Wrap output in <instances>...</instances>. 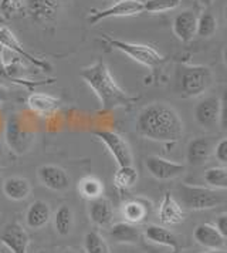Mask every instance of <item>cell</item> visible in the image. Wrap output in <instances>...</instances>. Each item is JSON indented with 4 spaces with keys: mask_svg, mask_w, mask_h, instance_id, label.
Masks as SVG:
<instances>
[{
    "mask_svg": "<svg viewBox=\"0 0 227 253\" xmlns=\"http://www.w3.org/2000/svg\"><path fill=\"white\" fill-rule=\"evenodd\" d=\"M223 61H225V64L227 66V47L223 50Z\"/></svg>",
    "mask_w": 227,
    "mask_h": 253,
    "instance_id": "cell-41",
    "label": "cell"
},
{
    "mask_svg": "<svg viewBox=\"0 0 227 253\" xmlns=\"http://www.w3.org/2000/svg\"><path fill=\"white\" fill-rule=\"evenodd\" d=\"M88 213H90L91 222L100 228H108L113 223L114 208L111 202L104 196L91 201Z\"/></svg>",
    "mask_w": 227,
    "mask_h": 253,
    "instance_id": "cell-19",
    "label": "cell"
},
{
    "mask_svg": "<svg viewBox=\"0 0 227 253\" xmlns=\"http://www.w3.org/2000/svg\"><path fill=\"white\" fill-rule=\"evenodd\" d=\"M145 238L148 241H151L152 243H156L160 246H166L170 248L173 252L179 251V242L178 238L170 232L169 229L159 226V225H149L145 228Z\"/></svg>",
    "mask_w": 227,
    "mask_h": 253,
    "instance_id": "cell-22",
    "label": "cell"
},
{
    "mask_svg": "<svg viewBox=\"0 0 227 253\" xmlns=\"http://www.w3.org/2000/svg\"><path fill=\"white\" fill-rule=\"evenodd\" d=\"M145 167L148 172L159 181H170L179 178L186 169L183 164L170 161L158 155H149L145 160Z\"/></svg>",
    "mask_w": 227,
    "mask_h": 253,
    "instance_id": "cell-11",
    "label": "cell"
},
{
    "mask_svg": "<svg viewBox=\"0 0 227 253\" xmlns=\"http://www.w3.org/2000/svg\"><path fill=\"white\" fill-rule=\"evenodd\" d=\"M136 182H138V171L132 165L118 167L116 172L114 173V185L121 191L132 188Z\"/></svg>",
    "mask_w": 227,
    "mask_h": 253,
    "instance_id": "cell-26",
    "label": "cell"
},
{
    "mask_svg": "<svg viewBox=\"0 0 227 253\" xmlns=\"http://www.w3.org/2000/svg\"><path fill=\"white\" fill-rule=\"evenodd\" d=\"M7 90L4 88V87H1L0 85V103H3V101H6L7 100Z\"/></svg>",
    "mask_w": 227,
    "mask_h": 253,
    "instance_id": "cell-38",
    "label": "cell"
},
{
    "mask_svg": "<svg viewBox=\"0 0 227 253\" xmlns=\"http://www.w3.org/2000/svg\"><path fill=\"white\" fill-rule=\"evenodd\" d=\"M110 236L116 243H136L141 238V232L134 223L119 222V223L113 225V228L110 230Z\"/></svg>",
    "mask_w": 227,
    "mask_h": 253,
    "instance_id": "cell-24",
    "label": "cell"
},
{
    "mask_svg": "<svg viewBox=\"0 0 227 253\" xmlns=\"http://www.w3.org/2000/svg\"><path fill=\"white\" fill-rule=\"evenodd\" d=\"M194 120L197 126L204 131L215 132L219 129L220 117V98L216 95H207L194 105L193 110Z\"/></svg>",
    "mask_w": 227,
    "mask_h": 253,
    "instance_id": "cell-8",
    "label": "cell"
},
{
    "mask_svg": "<svg viewBox=\"0 0 227 253\" xmlns=\"http://www.w3.org/2000/svg\"><path fill=\"white\" fill-rule=\"evenodd\" d=\"M79 77L90 85L91 90L100 100L104 111H111L116 107H125L134 101V98L128 95L115 81L102 58H98V61L88 67L81 69Z\"/></svg>",
    "mask_w": 227,
    "mask_h": 253,
    "instance_id": "cell-2",
    "label": "cell"
},
{
    "mask_svg": "<svg viewBox=\"0 0 227 253\" xmlns=\"http://www.w3.org/2000/svg\"><path fill=\"white\" fill-rule=\"evenodd\" d=\"M84 249L87 253H111L102 235L97 230H91L84 238Z\"/></svg>",
    "mask_w": 227,
    "mask_h": 253,
    "instance_id": "cell-31",
    "label": "cell"
},
{
    "mask_svg": "<svg viewBox=\"0 0 227 253\" xmlns=\"http://www.w3.org/2000/svg\"><path fill=\"white\" fill-rule=\"evenodd\" d=\"M200 6H203V7H210L213 3H215V0H196Z\"/></svg>",
    "mask_w": 227,
    "mask_h": 253,
    "instance_id": "cell-39",
    "label": "cell"
},
{
    "mask_svg": "<svg viewBox=\"0 0 227 253\" xmlns=\"http://www.w3.org/2000/svg\"><path fill=\"white\" fill-rule=\"evenodd\" d=\"M149 208L148 204L142 199H131L128 202H125L122 207V215L126 222L129 223H141L144 222L148 216Z\"/></svg>",
    "mask_w": 227,
    "mask_h": 253,
    "instance_id": "cell-25",
    "label": "cell"
},
{
    "mask_svg": "<svg viewBox=\"0 0 227 253\" xmlns=\"http://www.w3.org/2000/svg\"><path fill=\"white\" fill-rule=\"evenodd\" d=\"M79 195L85 199H97L104 194V184L95 176H84L78 182Z\"/></svg>",
    "mask_w": 227,
    "mask_h": 253,
    "instance_id": "cell-27",
    "label": "cell"
},
{
    "mask_svg": "<svg viewBox=\"0 0 227 253\" xmlns=\"http://www.w3.org/2000/svg\"><path fill=\"white\" fill-rule=\"evenodd\" d=\"M223 17H225V20H226V23H227V4H226V7H225V10H223Z\"/></svg>",
    "mask_w": 227,
    "mask_h": 253,
    "instance_id": "cell-42",
    "label": "cell"
},
{
    "mask_svg": "<svg viewBox=\"0 0 227 253\" xmlns=\"http://www.w3.org/2000/svg\"><path fill=\"white\" fill-rule=\"evenodd\" d=\"M204 182L209 188L227 191V168L225 167H213L204 172Z\"/></svg>",
    "mask_w": 227,
    "mask_h": 253,
    "instance_id": "cell-29",
    "label": "cell"
},
{
    "mask_svg": "<svg viewBox=\"0 0 227 253\" xmlns=\"http://www.w3.org/2000/svg\"><path fill=\"white\" fill-rule=\"evenodd\" d=\"M0 241L10 249L11 253H29L30 236L20 223L7 225L0 236Z\"/></svg>",
    "mask_w": 227,
    "mask_h": 253,
    "instance_id": "cell-14",
    "label": "cell"
},
{
    "mask_svg": "<svg viewBox=\"0 0 227 253\" xmlns=\"http://www.w3.org/2000/svg\"><path fill=\"white\" fill-rule=\"evenodd\" d=\"M0 80L10 81V76L7 71V64L4 60V47L0 44Z\"/></svg>",
    "mask_w": 227,
    "mask_h": 253,
    "instance_id": "cell-37",
    "label": "cell"
},
{
    "mask_svg": "<svg viewBox=\"0 0 227 253\" xmlns=\"http://www.w3.org/2000/svg\"><path fill=\"white\" fill-rule=\"evenodd\" d=\"M203 253H227V251H225V249H210L209 252H203Z\"/></svg>",
    "mask_w": 227,
    "mask_h": 253,
    "instance_id": "cell-40",
    "label": "cell"
},
{
    "mask_svg": "<svg viewBox=\"0 0 227 253\" xmlns=\"http://www.w3.org/2000/svg\"><path fill=\"white\" fill-rule=\"evenodd\" d=\"M0 44L13 51L16 56H19V58H22L24 61L30 63L32 66L37 67V69H41L45 73H50L53 70V66L43 58L34 57L33 54H30L29 51L24 50L23 44L17 40V37L14 36V33L11 32L7 26H0Z\"/></svg>",
    "mask_w": 227,
    "mask_h": 253,
    "instance_id": "cell-10",
    "label": "cell"
},
{
    "mask_svg": "<svg viewBox=\"0 0 227 253\" xmlns=\"http://www.w3.org/2000/svg\"><path fill=\"white\" fill-rule=\"evenodd\" d=\"M37 253H45L44 251H40V252H37Z\"/></svg>",
    "mask_w": 227,
    "mask_h": 253,
    "instance_id": "cell-46",
    "label": "cell"
},
{
    "mask_svg": "<svg viewBox=\"0 0 227 253\" xmlns=\"http://www.w3.org/2000/svg\"><path fill=\"white\" fill-rule=\"evenodd\" d=\"M74 223V216H73V211L68 205H61L54 213V228L57 233L61 236H67L71 232Z\"/></svg>",
    "mask_w": 227,
    "mask_h": 253,
    "instance_id": "cell-28",
    "label": "cell"
},
{
    "mask_svg": "<svg viewBox=\"0 0 227 253\" xmlns=\"http://www.w3.org/2000/svg\"><path fill=\"white\" fill-rule=\"evenodd\" d=\"M213 154H215L216 160L220 164L227 165V138H222L220 141L216 142Z\"/></svg>",
    "mask_w": 227,
    "mask_h": 253,
    "instance_id": "cell-34",
    "label": "cell"
},
{
    "mask_svg": "<svg viewBox=\"0 0 227 253\" xmlns=\"http://www.w3.org/2000/svg\"><path fill=\"white\" fill-rule=\"evenodd\" d=\"M51 218V209L44 201H34L26 212V223L30 229H41Z\"/></svg>",
    "mask_w": 227,
    "mask_h": 253,
    "instance_id": "cell-21",
    "label": "cell"
},
{
    "mask_svg": "<svg viewBox=\"0 0 227 253\" xmlns=\"http://www.w3.org/2000/svg\"><path fill=\"white\" fill-rule=\"evenodd\" d=\"M4 24H6V20H4V19L1 17V14H0V26H4Z\"/></svg>",
    "mask_w": 227,
    "mask_h": 253,
    "instance_id": "cell-44",
    "label": "cell"
},
{
    "mask_svg": "<svg viewBox=\"0 0 227 253\" xmlns=\"http://www.w3.org/2000/svg\"><path fill=\"white\" fill-rule=\"evenodd\" d=\"M216 228L220 232V235L225 238V241H227V212L220 213L217 219H216Z\"/></svg>",
    "mask_w": 227,
    "mask_h": 253,
    "instance_id": "cell-36",
    "label": "cell"
},
{
    "mask_svg": "<svg viewBox=\"0 0 227 253\" xmlns=\"http://www.w3.org/2000/svg\"><path fill=\"white\" fill-rule=\"evenodd\" d=\"M215 148V142L207 137L193 138L186 148V160L192 165H203L210 160Z\"/></svg>",
    "mask_w": 227,
    "mask_h": 253,
    "instance_id": "cell-17",
    "label": "cell"
},
{
    "mask_svg": "<svg viewBox=\"0 0 227 253\" xmlns=\"http://www.w3.org/2000/svg\"><path fill=\"white\" fill-rule=\"evenodd\" d=\"M172 30L181 42L189 43L197 32V14L189 9L178 13L173 19Z\"/></svg>",
    "mask_w": 227,
    "mask_h": 253,
    "instance_id": "cell-15",
    "label": "cell"
},
{
    "mask_svg": "<svg viewBox=\"0 0 227 253\" xmlns=\"http://www.w3.org/2000/svg\"><path fill=\"white\" fill-rule=\"evenodd\" d=\"M1 171H3V168H1V167H0V173H1Z\"/></svg>",
    "mask_w": 227,
    "mask_h": 253,
    "instance_id": "cell-47",
    "label": "cell"
},
{
    "mask_svg": "<svg viewBox=\"0 0 227 253\" xmlns=\"http://www.w3.org/2000/svg\"><path fill=\"white\" fill-rule=\"evenodd\" d=\"M182 0H147L144 1V12L163 13L175 10L181 6Z\"/></svg>",
    "mask_w": 227,
    "mask_h": 253,
    "instance_id": "cell-33",
    "label": "cell"
},
{
    "mask_svg": "<svg viewBox=\"0 0 227 253\" xmlns=\"http://www.w3.org/2000/svg\"><path fill=\"white\" fill-rule=\"evenodd\" d=\"M37 176L40 182L44 185L45 188L56 191V192H64L70 188V176L68 173L57 167V165H43L37 169Z\"/></svg>",
    "mask_w": 227,
    "mask_h": 253,
    "instance_id": "cell-13",
    "label": "cell"
},
{
    "mask_svg": "<svg viewBox=\"0 0 227 253\" xmlns=\"http://www.w3.org/2000/svg\"><path fill=\"white\" fill-rule=\"evenodd\" d=\"M63 253H78V252H76V251H73V249H67V251H64Z\"/></svg>",
    "mask_w": 227,
    "mask_h": 253,
    "instance_id": "cell-45",
    "label": "cell"
},
{
    "mask_svg": "<svg viewBox=\"0 0 227 253\" xmlns=\"http://www.w3.org/2000/svg\"><path fill=\"white\" fill-rule=\"evenodd\" d=\"M61 7V0H27L26 13L36 23L50 24L56 22Z\"/></svg>",
    "mask_w": 227,
    "mask_h": 253,
    "instance_id": "cell-12",
    "label": "cell"
},
{
    "mask_svg": "<svg viewBox=\"0 0 227 253\" xmlns=\"http://www.w3.org/2000/svg\"><path fill=\"white\" fill-rule=\"evenodd\" d=\"M217 17H216L213 13L210 12H203L200 16H197V32L196 36L199 37H212L217 32Z\"/></svg>",
    "mask_w": 227,
    "mask_h": 253,
    "instance_id": "cell-30",
    "label": "cell"
},
{
    "mask_svg": "<svg viewBox=\"0 0 227 253\" xmlns=\"http://www.w3.org/2000/svg\"><path fill=\"white\" fill-rule=\"evenodd\" d=\"M61 105V101L45 92H33L27 97V107L41 115H48L56 113L58 107Z\"/></svg>",
    "mask_w": 227,
    "mask_h": 253,
    "instance_id": "cell-20",
    "label": "cell"
},
{
    "mask_svg": "<svg viewBox=\"0 0 227 253\" xmlns=\"http://www.w3.org/2000/svg\"><path fill=\"white\" fill-rule=\"evenodd\" d=\"M178 196L181 205L190 211H204L223 205L227 201V196L209 186L182 184L178 186Z\"/></svg>",
    "mask_w": 227,
    "mask_h": 253,
    "instance_id": "cell-3",
    "label": "cell"
},
{
    "mask_svg": "<svg viewBox=\"0 0 227 253\" xmlns=\"http://www.w3.org/2000/svg\"><path fill=\"white\" fill-rule=\"evenodd\" d=\"M193 239L200 246L207 249H223L225 238L220 235L215 225L212 223H200L193 230Z\"/></svg>",
    "mask_w": 227,
    "mask_h": 253,
    "instance_id": "cell-18",
    "label": "cell"
},
{
    "mask_svg": "<svg viewBox=\"0 0 227 253\" xmlns=\"http://www.w3.org/2000/svg\"><path fill=\"white\" fill-rule=\"evenodd\" d=\"M94 135L101 141L107 150L110 151V154L113 155V158L118 164V167L132 165L134 155H132L129 144L126 142V139L122 135H119L115 131H110V129L94 131Z\"/></svg>",
    "mask_w": 227,
    "mask_h": 253,
    "instance_id": "cell-7",
    "label": "cell"
},
{
    "mask_svg": "<svg viewBox=\"0 0 227 253\" xmlns=\"http://www.w3.org/2000/svg\"><path fill=\"white\" fill-rule=\"evenodd\" d=\"M34 132L27 128L20 117L11 115L6 126V144L16 155H23L32 148Z\"/></svg>",
    "mask_w": 227,
    "mask_h": 253,
    "instance_id": "cell-6",
    "label": "cell"
},
{
    "mask_svg": "<svg viewBox=\"0 0 227 253\" xmlns=\"http://www.w3.org/2000/svg\"><path fill=\"white\" fill-rule=\"evenodd\" d=\"M213 73L212 70L202 64L194 66H183L179 76V88L182 95L196 98L209 91L213 84Z\"/></svg>",
    "mask_w": 227,
    "mask_h": 253,
    "instance_id": "cell-4",
    "label": "cell"
},
{
    "mask_svg": "<svg viewBox=\"0 0 227 253\" xmlns=\"http://www.w3.org/2000/svg\"><path fill=\"white\" fill-rule=\"evenodd\" d=\"M135 129L144 138L173 144L183 135V121L173 107L165 103H152L141 110Z\"/></svg>",
    "mask_w": 227,
    "mask_h": 253,
    "instance_id": "cell-1",
    "label": "cell"
},
{
    "mask_svg": "<svg viewBox=\"0 0 227 253\" xmlns=\"http://www.w3.org/2000/svg\"><path fill=\"white\" fill-rule=\"evenodd\" d=\"M3 144H1V141H0V158H1V157H3Z\"/></svg>",
    "mask_w": 227,
    "mask_h": 253,
    "instance_id": "cell-43",
    "label": "cell"
},
{
    "mask_svg": "<svg viewBox=\"0 0 227 253\" xmlns=\"http://www.w3.org/2000/svg\"><path fill=\"white\" fill-rule=\"evenodd\" d=\"M27 0H0V14L7 22L13 17L26 12Z\"/></svg>",
    "mask_w": 227,
    "mask_h": 253,
    "instance_id": "cell-32",
    "label": "cell"
},
{
    "mask_svg": "<svg viewBox=\"0 0 227 253\" xmlns=\"http://www.w3.org/2000/svg\"><path fill=\"white\" fill-rule=\"evenodd\" d=\"M142 12H144V1H141V0H118L113 6H110L104 10H95L91 13L88 16V23L97 24L105 19L138 16Z\"/></svg>",
    "mask_w": 227,
    "mask_h": 253,
    "instance_id": "cell-9",
    "label": "cell"
},
{
    "mask_svg": "<svg viewBox=\"0 0 227 253\" xmlns=\"http://www.w3.org/2000/svg\"><path fill=\"white\" fill-rule=\"evenodd\" d=\"M158 216L163 225H169V226L179 225L185 220V209L181 205V202L175 199V196L170 192H166L159 205Z\"/></svg>",
    "mask_w": 227,
    "mask_h": 253,
    "instance_id": "cell-16",
    "label": "cell"
},
{
    "mask_svg": "<svg viewBox=\"0 0 227 253\" xmlns=\"http://www.w3.org/2000/svg\"><path fill=\"white\" fill-rule=\"evenodd\" d=\"M220 98V117H219V128L227 132V90L223 91Z\"/></svg>",
    "mask_w": 227,
    "mask_h": 253,
    "instance_id": "cell-35",
    "label": "cell"
},
{
    "mask_svg": "<svg viewBox=\"0 0 227 253\" xmlns=\"http://www.w3.org/2000/svg\"><path fill=\"white\" fill-rule=\"evenodd\" d=\"M102 39L113 47L115 50L122 51L128 57H131L134 61L149 67V69H155L159 67L160 64L165 63V57L159 53L156 48L148 44H139V43H131V42H124V40H118L113 39L110 36L102 35Z\"/></svg>",
    "mask_w": 227,
    "mask_h": 253,
    "instance_id": "cell-5",
    "label": "cell"
},
{
    "mask_svg": "<svg viewBox=\"0 0 227 253\" xmlns=\"http://www.w3.org/2000/svg\"><path fill=\"white\" fill-rule=\"evenodd\" d=\"M3 192L11 201H23L32 194V185L22 176H10L3 184Z\"/></svg>",
    "mask_w": 227,
    "mask_h": 253,
    "instance_id": "cell-23",
    "label": "cell"
}]
</instances>
